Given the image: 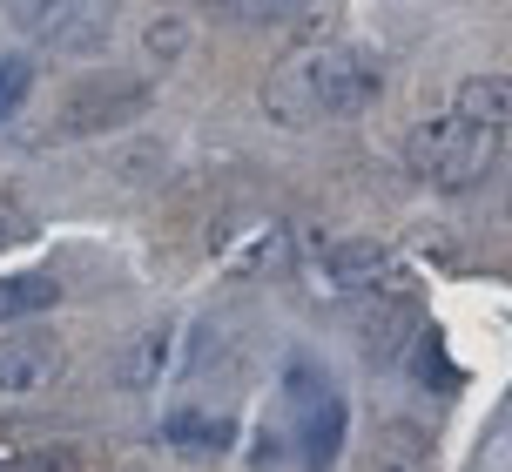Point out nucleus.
Instances as JSON below:
<instances>
[{
  "label": "nucleus",
  "instance_id": "obj_1",
  "mask_svg": "<svg viewBox=\"0 0 512 472\" xmlns=\"http://www.w3.org/2000/svg\"><path fill=\"white\" fill-rule=\"evenodd\" d=\"M512 135V75H465L452 108L425 115L405 142V162L432 189H472Z\"/></svg>",
  "mask_w": 512,
  "mask_h": 472
},
{
  "label": "nucleus",
  "instance_id": "obj_2",
  "mask_svg": "<svg viewBox=\"0 0 512 472\" xmlns=\"http://www.w3.org/2000/svg\"><path fill=\"white\" fill-rule=\"evenodd\" d=\"M378 54L364 41H310L290 61H277V75L263 81V108L270 122L310 129V122H337V115H358L378 102Z\"/></svg>",
  "mask_w": 512,
  "mask_h": 472
},
{
  "label": "nucleus",
  "instance_id": "obj_3",
  "mask_svg": "<svg viewBox=\"0 0 512 472\" xmlns=\"http://www.w3.org/2000/svg\"><path fill=\"white\" fill-rule=\"evenodd\" d=\"M283 398H290V419H297V446H304V472H331L351 432V405L337 392V378L317 358H290L283 365Z\"/></svg>",
  "mask_w": 512,
  "mask_h": 472
},
{
  "label": "nucleus",
  "instance_id": "obj_4",
  "mask_svg": "<svg viewBox=\"0 0 512 472\" xmlns=\"http://www.w3.org/2000/svg\"><path fill=\"white\" fill-rule=\"evenodd\" d=\"M149 108V88L142 81H88V88H68L61 95V108H54V135L61 142H81V135H108L122 129V122H135Z\"/></svg>",
  "mask_w": 512,
  "mask_h": 472
},
{
  "label": "nucleus",
  "instance_id": "obj_5",
  "mask_svg": "<svg viewBox=\"0 0 512 472\" xmlns=\"http://www.w3.org/2000/svg\"><path fill=\"white\" fill-rule=\"evenodd\" d=\"M108 14H115V0H27V34L48 48L88 54L108 41Z\"/></svg>",
  "mask_w": 512,
  "mask_h": 472
},
{
  "label": "nucleus",
  "instance_id": "obj_6",
  "mask_svg": "<svg viewBox=\"0 0 512 472\" xmlns=\"http://www.w3.org/2000/svg\"><path fill=\"white\" fill-rule=\"evenodd\" d=\"M54 378H61V344L48 331L0 338V398H41Z\"/></svg>",
  "mask_w": 512,
  "mask_h": 472
},
{
  "label": "nucleus",
  "instance_id": "obj_7",
  "mask_svg": "<svg viewBox=\"0 0 512 472\" xmlns=\"http://www.w3.org/2000/svg\"><path fill=\"white\" fill-rule=\"evenodd\" d=\"M317 277L331 290H371L391 277V243H371V236H344L317 257Z\"/></svg>",
  "mask_w": 512,
  "mask_h": 472
},
{
  "label": "nucleus",
  "instance_id": "obj_8",
  "mask_svg": "<svg viewBox=\"0 0 512 472\" xmlns=\"http://www.w3.org/2000/svg\"><path fill=\"white\" fill-rule=\"evenodd\" d=\"M162 439L189 459H216V452L236 446V419L230 412H203V405H176L169 419H162Z\"/></svg>",
  "mask_w": 512,
  "mask_h": 472
},
{
  "label": "nucleus",
  "instance_id": "obj_9",
  "mask_svg": "<svg viewBox=\"0 0 512 472\" xmlns=\"http://www.w3.org/2000/svg\"><path fill=\"white\" fill-rule=\"evenodd\" d=\"M169 371H176V331H142L135 351H128V365H122V378L135 392H155Z\"/></svg>",
  "mask_w": 512,
  "mask_h": 472
},
{
  "label": "nucleus",
  "instance_id": "obj_10",
  "mask_svg": "<svg viewBox=\"0 0 512 472\" xmlns=\"http://www.w3.org/2000/svg\"><path fill=\"white\" fill-rule=\"evenodd\" d=\"M61 304V284L27 270V277H0V324H21V317H41Z\"/></svg>",
  "mask_w": 512,
  "mask_h": 472
},
{
  "label": "nucleus",
  "instance_id": "obj_11",
  "mask_svg": "<svg viewBox=\"0 0 512 472\" xmlns=\"http://www.w3.org/2000/svg\"><path fill=\"white\" fill-rule=\"evenodd\" d=\"M142 54H149L155 68L182 61V54H189V21H182V14H169V7H162V14H149V27H142Z\"/></svg>",
  "mask_w": 512,
  "mask_h": 472
},
{
  "label": "nucleus",
  "instance_id": "obj_12",
  "mask_svg": "<svg viewBox=\"0 0 512 472\" xmlns=\"http://www.w3.org/2000/svg\"><path fill=\"white\" fill-rule=\"evenodd\" d=\"M27 88H34V68H27L21 54H0V122L27 102Z\"/></svg>",
  "mask_w": 512,
  "mask_h": 472
},
{
  "label": "nucleus",
  "instance_id": "obj_13",
  "mask_svg": "<svg viewBox=\"0 0 512 472\" xmlns=\"http://www.w3.org/2000/svg\"><path fill=\"white\" fill-rule=\"evenodd\" d=\"M0 472H81V446H34Z\"/></svg>",
  "mask_w": 512,
  "mask_h": 472
},
{
  "label": "nucleus",
  "instance_id": "obj_14",
  "mask_svg": "<svg viewBox=\"0 0 512 472\" xmlns=\"http://www.w3.org/2000/svg\"><path fill=\"white\" fill-rule=\"evenodd\" d=\"M223 7H236L243 21H283V14H304L317 0H223Z\"/></svg>",
  "mask_w": 512,
  "mask_h": 472
},
{
  "label": "nucleus",
  "instance_id": "obj_15",
  "mask_svg": "<svg viewBox=\"0 0 512 472\" xmlns=\"http://www.w3.org/2000/svg\"><path fill=\"white\" fill-rule=\"evenodd\" d=\"M14 236H21V230H14V216H0V250H7Z\"/></svg>",
  "mask_w": 512,
  "mask_h": 472
}]
</instances>
